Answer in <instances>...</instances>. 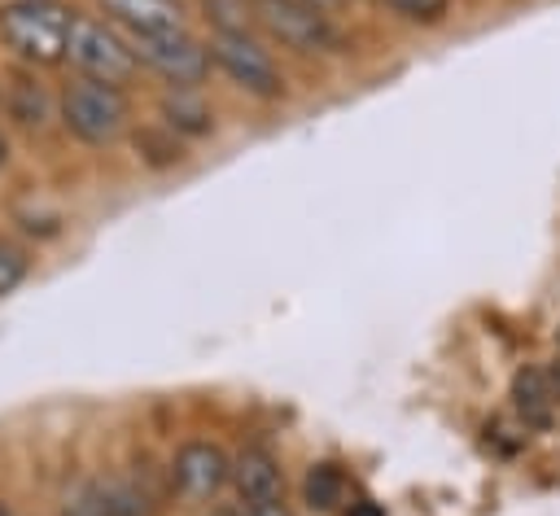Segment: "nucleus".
Returning a JSON list of instances; mask_svg holds the SVG:
<instances>
[{
  "instance_id": "nucleus-3",
  "label": "nucleus",
  "mask_w": 560,
  "mask_h": 516,
  "mask_svg": "<svg viewBox=\"0 0 560 516\" xmlns=\"http://www.w3.org/2000/svg\"><path fill=\"white\" fill-rule=\"evenodd\" d=\"M74 13L61 0H9L0 9V35L4 44L31 61V66H48L66 57V35H70Z\"/></svg>"
},
{
  "instance_id": "nucleus-23",
  "label": "nucleus",
  "mask_w": 560,
  "mask_h": 516,
  "mask_svg": "<svg viewBox=\"0 0 560 516\" xmlns=\"http://www.w3.org/2000/svg\"><path fill=\"white\" fill-rule=\"evenodd\" d=\"M311 4H319V9H337V4H346V0H311Z\"/></svg>"
},
{
  "instance_id": "nucleus-22",
  "label": "nucleus",
  "mask_w": 560,
  "mask_h": 516,
  "mask_svg": "<svg viewBox=\"0 0 560 516\" xmlns=\"http://www.w3.org/2000/svg\"><path fill=\"white\" fill-rule=\"evenodd\" d=\"M4 162H9V140L0 136V166H4Z\"/></svg>"
},
{
  "instance_id": "nucleus-12",
  "label": "nucleus",
  "mask_w": 560,
  "mask_h": 516,
  "mask_svg": "<svg viewBox=\"0 0 560 516\" xmlns=\"http://www.w3.org/2000/svg\"><path fill=\"white\" fill-rule=\"evenodd\" d=\"M101 9L118 31H175V26H184L179 0H101Z\"/></svg>"
},
{
  "instance_id": "nucleus-19",
  "label": "nucleus",
  "mask_w": 560,
  "mask_h": 516,
  "mask_svg": "<svg viewBox=\"0 0 560 516\" xmlns=\"http://www.w3.org/2000/svg\"><path fill=\"white\" fill-rule=\"evenodd\" d=\"M236 516H293V507L284 499H271V503H245Z\"/></svg>"
},
{
  "instance_id": "nucleus-1",
  "label": "nucleus",
  "mask_w": 560,
  "mask_h": 516,
  "mask_svg": "<svg viewBox=\"0 0 560 516\" xmlns=\"http://www.w3.org/2000/svg\"><path fill=\"white\" fill-rule=\"evenodd\" d=\"M57 118H61V127L79 144L105 149L118 136H127V127H131V101H127V92L118 83H101V79L74 74L61 87V96H57Z\"/></svg>"
},
{
  "instance_id": "nucleus-14",
  "label": "nucleus",
  "mask_w": 560,
  "mask_h": 516,
  "mask_svg": "<svg viewBox=\"0 0 560 516\" xmlns=\"http://www.w3.org/2000/svg\"><path fill=\"white\" fill-rule=\"evenodd\" d=\"M346 490L350 485H346V472L337 464H315L302 481V503L315 507V512H332V507L346 503Z\"/></svg>"
},
{
  "instance_id": "nucleus-10",
  "label": "nucleus",
  "mask_w": 560,
  "mask_h": 516,
  "mask_svg": "<svg viewBox=\"0 0 560 516\" xmlns=\"http://www.w3.org/2000/svg\"><path fill=\"white\" fill-rule=\"evenodd\" d=\"M158 122L166 131H175L179 140H197L214 131V109L206 105V96L197 87H166L158 101Z\"/></svg>"
},
{
  "instance_id": "nucleus-16",
  "label": "nucleus",
  "mask_w": 560,
  "mask_h": 516,
  "mask_svg": "<svg viewBox=\"0 0 560 516\" xmlns=\"http://www.w3.org/2000/svg\"><path fill=\"white\" fill-rule=\"evenodd\" d=\"M206 17L214 31H254V0H206Z\"/></svg>"
},
{
  "instance_id": "nucleus-20",
  "label": "nucleus",
  "mask_w": 560,
  "mask_h": 516,
  "mask_svg": "<svg viewBox=\"0 0 560 516\" xmlns=\"http://www.w3.org/2000/svg\"><path fill=\"white\" fill-rule=\"evenodd\" d=\"M350 516H385L376 503H350Z\"/></svg>"
},
{
  "instance_id": "nucleus-9",
  "label": "nucleus",
  "mask_w": 560,
  "mask_h": 516,
  "mask_svg": "<svg viewBox=\"0 0 560 516\" xmlns=\"http://www.w3.org/2000/svg\"><path fill=\"white\" fill-rule=\"evenodd\" d=\"M228 485L236 490L241 503H271L284 494V472H280V459L262 446H249L232 459V477Z\"/></svg>"
},
{
  "instance_id": "nucleus-4",
  "label": "nucleus",
  "mask_w": 560,
  "mask_h": 516,
  "mask_svg": "<svg viewBox=\"0 0 560 516\" xmlns=\"http://www.w3.org/2000/svg\"><path fill=\"white\" fill-rule=\"evenodd\" d=\"M131 44L136 66H144L149 74H158L166 87H197L210 74V48L188 31H122Z\"/></svg>"
},
{
  "instance_id": "nucleus-13",
  "label": "nucleus",
  "mask_w": 560,
  "mask_h": 516,
  "mask_svg": "<svg viewBox=\"0 0 560 516\" xmlns=\"http://www.w3.org/2000/svg\"><path fill=\"white\" fill-rule=\"evenodd\" d=\"M512 407L529 429H547L556 415V394L547 385V367H521L512 376Z\"/></svg>"
},
{
  "instance_id": "nucleus-18",
  "label": "nucleus",
  "mask_w": 560,
  "mask_h": 516,
  "mask_svg": "<svg viewBox=\"0 0 560 516\" xmlns=\"http://www.w3.org/2000/svg\"><path fill=\"white\" fill-rule=\"evenodd\" d=\"M26 275H31L26 249H18L13 241H0V297H9Z\"/></svg>"
},
{
  "instance_id": "nucleus-5",
  "label": "nucleus",
  "mask_w": 560,
  "mask_h": 516,
  "mask_svg": "<svg viewBox=\"0 0 560 516\" xmlns=\"http://www.w3.org/2000/svg\"><path fill=\"white\" fill-rule=\"evenodd\" d=\"M210 66L228 74L232 87H241L254 101H280L284 96V74L267 44L254 31H210Z\"/></svg>"
},
{
  "instance_id": "nucleus-11",
  "label": "nucleus",
  "mask_w": 560,
  "mask_h": 516,
  "mask_svg": "<svg viewBox=\"0 0 560 516\" xmlns=\"http://www.w3.org/2000/svg\"><path fill=\"white\" fill-rule=\"evenodd\" d=\"M0 105H4V114H9L18 127H26V131H44L48 118H52V96H48L44 83H39L35 74H26V70H18V74L4 79Z\"/></svg>"
},
{
  "instance_id": "nucleus-15",
  "label": "nucleus",
  "mask_w": 560,
  "mask_h": 516,
  "mask_svg": "<svg viewBox=\"0 0 560 516\" xmlns=\"http://www.w3.org/2000/svg\"><path fill=\"white\" fill-rule=\"evenodd\" d=\"M136 157L144 166H175V162H184V144H179L175 131H166L162 122H153V127H144L136 136Z\"/></svg>"
},
{
  "instance_id": "nucleus-6",
  "label": "nucleus",
  "mask_w": 560,
  "mask_h": 516,
  "mask_svg": "<svg viewBox=\"0 0 560 516\" xmlns=\"http://www.w3.org/2000/svg\"><path fill=\"white\" fill-rule=\"evenodd\" d=\"M66 61L88 74V79H101V83H127L140 66L131 57V44L127 35L105 17H88V13H74L70 22V35H66Z\"/></svg>"
},
{
  "instance_id": "nucleus-25",
  "label": "nucleus",
  "mask_w": 560,
  "mask_h": 516,
  "mask_svg": "<svg viewBox=\"0 0 560 516\" xmlns=\"http://www.w3.org/2000/svg\"><path fill=\"white\" fill-rule=\"evenodd\" d=\"M556 345H560V328H556Z\"/></svg>"
},
{
  "instance_id": "nucleus-8",
  "label": "nucleus",
  "mask_w": 560,
  "mask_h": 516,
  "mask_svg": "<svg viewBox=\"0 0 560 516\" xmlns=\"http://www.w3.org/2000/svg\"><path fill=\"white\" fill-rule=\"evenodd\" d=\"M61 516H149V503L122 477H83L66 490Z\"/></svg>"
},
{
  "instance_id": "nucleus-7",
  "label": "nucleus",
  "mask_w": 560,
  "mask_h": 516,
  "mask_svg": "<svg viewBox=\"0 0 560 516\" xmlns=\"http://www.w3.org/2000/svg\"><path fill=\"white\" fill-rule=\"evenodd\" d=\"M228 477H232V455H228L223 446L206 442V437L184 442V446L175 450V459H171V485H175L184 499H192V503L214 499V494L228 485Z\"/></svg>"
},
{
  "instance_id": "nucleus-2",
  "label": "nucleus",
  "mask_w": 560,
  "mask_h": 516,
  "mask_svg": "<svg viewBox=\"0 0 560 516\" xmlns=\"http://www.w3.org/2000/svg\"><path fill=\"white\" fill-rule=\"evenodd\" d=\"M254 17L267 39L298 57H332L346 48L332 13L311 0H254Z\"/></svg>"
},
{
  "instance_id": "nucleus-21",
  "label": "nucleus",
  "mask_w": 560,
  "mask_h": 516,
  "mask_svg": "<svg viewBox=\"0 0 560 516\" xmlns=\"http://www.w3.org/2000/svg\"><path fill=\"white\" fill-rule=\"evenodd\" d=\"M547 385H551V394H556V402H560V359L547 367Z\"/></svg>"
},
{
  "instance_id": "nucleus-24",
  "label": "nucleus",
  "mask_w": 560,
  "mask_h": 516,
  "mask_svg": "<svg viewBox=\"0 0 560 516\" xmlns=\"http://www.w3.org/2000/svg\"><path fill=\"white\" fill-rule=\"evenodd\" d=\"M0 516H18V512H13V507H4V503H0Z\"/></svg>"
},
{
  "instance_id": "nucleus-17",
  "label": "nucleus",
  "mask_w": 560,
  "mask_h": 516,
  "mask_svg": "<svg viewBox=\"0 0 560 516\" xmlns=\"http://www.w3.org/2000/svg\"><path fill=\"white\" fill-rule=\"evenodd\" d=\"M376 4L389 9L394 17L411 22V26H438L451 13V0H376Z\"/></svg>"
}]
</instances>
